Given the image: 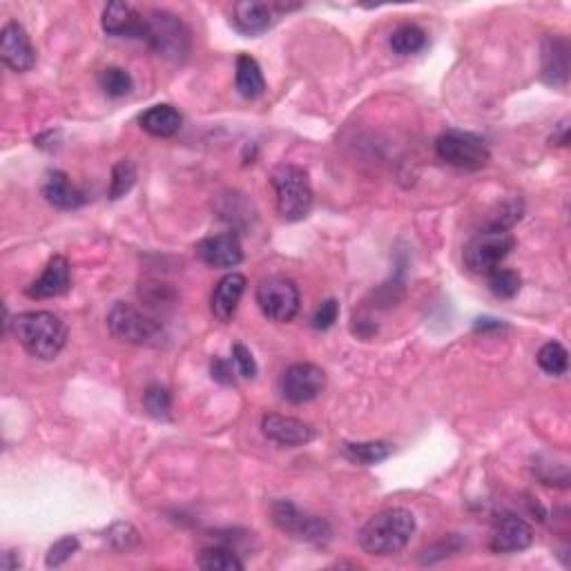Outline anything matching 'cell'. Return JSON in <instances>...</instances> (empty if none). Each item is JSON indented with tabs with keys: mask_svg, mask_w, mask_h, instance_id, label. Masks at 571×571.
<instances>
[{
	"mask_svg": "<svg viewBox=\"0 0 571 571\" xmlns=\"http://www.w3.org/2000/svg\"><path fill=\"white\" fill-rule=\"evenodd\" d=\"M14 337L36 360L52 362L67 344V326L50 311H29L9 322Z\"/></svg>",
	"mask_w": 571,
	"mask_h": 571,
	"instance_id": "1",
	"label": "cell"
},
{
	"mask_svg": "<svg viewBox=\"0 0 571 571\" xmlns=\"http://www.w3.org/2000/svg\"><path fill=\"white\" fill-rule=\"evenodd\" d=\"M418 522L409 509L393 507L375 514L360 531V547L371 556H393L411 543Z\"/></svg>",
	"mask_w": 571,
	"mask_h": 571,
	"instance_id": "2",
	"label": "cell"
},
{
	"mask_svg": "<svg viewBox=\"0 0 571 571\" xmlns=\"http://www.w3.org/2000/svg\"><path fill=\"white\" fill-rule=\"evenodd\" d=\"M270 183L275 188L277 210L286 221H302L313 210V186L308 172L293 163H282L270 174Z\"/></svg>",
	"mask_w": 571,
	"mask_h": 571,
	"instance_id": "3",
	"label": "cell"
},
{
	"mask_svg": "<svg viewBox=\"0 0 571 571\" xmlns=\"http://www.w3.org/2000/svg\"><path fill=\"white\" fill-rule=\"evenodd\" d=\"M108 331L114 340L132 346H161L166 340V331H163L161 322H157L152 315L139 311L137 306L116 302L108 313Z\"/></svg>",
	"mask_w": 571,
	"mask_h": 571,
	"instance_id": "4",
	"label": "cell"
},
{
	"mask_svg": "<svg viewBox=\"0 0 571 571\" xmlns=\"http://www.w3.org/2000/svg\"><path fill=\"white\" fill-rule=\"evenodd\" d=\"M148 43L159 56L168 58L172 63H183L192 50L190 29L179 16L170 12H154L148 14Z\"/></svg>",
	"mask_w": 571,
	"mask_h": 571,
	"instance_id": "5",
	"label": "cell"
},
{
	"mask_svg": "<svg viewBox=\"0 0 571 571\" xmlns=\"http://www.w3.org/2000/svg\"><path fill=\"white\" fill-rule=\"evenodd\" d=\"M255 299L261 315L275 324L293 322L302 308V295H299L297 284L284 275L261 279Z\"/></svg>",
	"mask_w": 571,
	"mask_h": 571,
	"instance_id": "6",
	"label": "cell"
},
{
	"mask_svg": "<svg viewBox=\"0 0 571 571\" xmlns=\"http://www.w3.org/2000/svg\"><path fill=\"white\" fill-rule=\"evenodd\" d=\"M516 246V239L509 230H493L487 228L478 232L467 246H464V266L476 275H489L498 270L511 250Z\"/></svg>",
	"mask_w": 571,
	"mask_h": 571,
	"instance_id": "7",
	"label": "cell"
},
{
	"mask_svg": "<svg viewBox=\"0 0 571 571\" xmlns=\"http://www.w3.org/2000/svg\"><path fill=\"white\" fill-rule=\"evenodd\" d=\"M435 154H438L444 163L460 170H480L485 168L491 159L485 139H480L478 134L462 130L442 132L440 137L435 139Z\"/></svg>",
	"mask_w": 571,
	"mask_h": 571,
	"instance_id": "8",
	"label": "cell"
},
{
	"mask_svg": "<svg viewBox=\"0 0 571 571\" xmlns=\"http://www.w3.org/2000/svg\"><path fill=\"white\" fill-rule=\"evenodd\" d=\"M270 514H273V522L279 529L304 540V543L326 545L333 536V529L324 518L302 514L290 500H277Z\"/></svg>",
	"mask_w": 571,
	"mask_h": 571,
	"instance_id": "9",
	"label": "cell"
},
{
	"mask_svg": "<svg viewBox=\"0 0 571 571\" xmlns=\"http://www.w3.org/2000/svg\"><path fill=\"white\" fill-rule=\"evenodd\" d=\"M326 389V373L317 364L299 362L288 366L279 377V393L290 404H308Z\"/></svg>",
	"mask_w": 571,
	"mask_h": 571,
	"instance_id": "10",
	"label": "cell"
},
{
	"mask_svg": "<svg viewBox=\"0 0 571 571\" xmlns=\"http://www.w3.org/2000/svg\"><path fill=\"white\" fill-rule=\"evenodd\" d=\"M0 58L12 72H29L36 65V50L25 27L16 21H9L0 32Z\"/></svg>",
	"mask_w": 571,
	"mask_h": 571,
	"instance_id": "11",
	"label": "cell"
},
{
	"mask_svg": "<svg viewBox=\"0 0 571 571\" xmlns=\"http://www.w3.org/2000/svg\"><path fill=\"white\" fill-rule=\"evenodd\" d=\"M261 433H264L270 442L288 449L304 447V444L313 442L315 438V429L308 422L277 413H268L261 418Z\"/></svg>",
	"mask_w": 571,
	"mask_h": 571,
	"instance_id": "12",
	"label": "cell"
},
{
	"mask_svg": "<svg viewBox=\"0 0 571 571\" xmlns=\"http://www.w3.org/2000/svg\"><path fill=\"white\" fill-rule=\"evenodd\" d=\"M197 257L212 268H235L244 261V248L235 232H221L201 239L195 246Z\"/></svg>",
	"mask_w": 571,
	"mask_h": 571,
	"instance_id": "13",
	"label": "cell"
},
{
	"mask_svg": "<svg viewBox=\"0 0 571 571\" xmlns=\"http://www.w3.org/2000/svg\"><path fill=\"white\" fill-rule=\"evenodd\" d=\"M540 79L551 87H565L569 81V43L565 36L549 34L540 50Z\"/></svg>",
	"mask_w": 571,
	"mask_h": 571,
	"instance_id": "14",
	"label": "cell"
},
{
	"mask_svg": "<svg viewBox=\"0 0 571 571\" xmlns=\"http://www.w3.org/2000/svg\"><path fill=\"white\" fill-rule=\"evenodd\" d=\"M103 29L110 36L139 38L148 41V18H143L137 9L128 3H110L103 9Z\"/></svg>",
	"mask_w": 571,
	"mask_h": 571,
	"instance_id": "15",
	"label": "cell"
},
{
	"mask_svg": "<svg viewBox=\"0 0 571 571\" xmlns=\"http://www.w3.org/2000/svg\"><path fill=\"white\" fill-rule=\"evenodd\" d=\"M70 284H72L70 261H67L63 255H54L50 261H47L41 277L34 279V282L25 288V295L32 299L61 297L70 290Z\"/></svg>",
	"mask_w": 571,
	"mask_h": 571,
	"instance_id": "16",
	"label": "cell"
},
{
	"mask_svg": "<svg viewBox=\"0 0 571 571\" xmlns=\"http://www.w3.org/2000/svg\"><path fill=\"white\" fill-rule=\"evenodd\" d=\"M275 21V7L268 3H257V0H244L235 3L230 9V25L237 29L241 36H261L266 34Z\"/></svg>",
	"mask_w": 571,
	"mask_h": 571,
	"instance_id": "17",
	"label": "cell"
},
{
	"mask_svg": "<svg viewBox=\"0 0 571 571\" xmlns=\"http://www.w3.org/2000/svg\"><path fill=\"white\" fill-rule=\"evenodd\" d=\"M534 543V529L527 520L518 516H505L496 531L491 536V551L493 554H516V551H525Z\"/></svg>",
	"mask_w": 571,
	"mask_h": 571,
	"instance_id": "18",
	"label": "cell"
},
{
	"mask_svg": "<svg viewBox=\"0 0 571 571\" xmlns=\"http://www.w3.org/2000/svg\"><path fill=\"white\" fill-rule=\"evenodd\" d=\"M246 286V277L239 273H230L224 279H219V284L212 290L210 297V311L221 324H228L235 317L241 297L246 293Z\"/></svg>",
	"mask_w": 571,
	"mask_h": 571,
	"instance_id": "19",
	"label": "cell"
},
{
	"mask_svg": "<svg viewBox=\"0 0 571 571\" xmlns=\"http://www.w3.org/2000/svg\"><path fill=\"white\" fill-rule=\"evenodd\" d=\"M43 197L50 206L58 208V210H76L85 206V195L83 190H79L70 181L65 172L61 170H50L45 174L43 181Z\"/></svg>",
	"mask_w": 571,
	"mask_h": 571,
	"instance_id": "20",
	"label": "cell"
},
{
	"mask_svg": "<svg viewBox=\"0 0 571 571\" xmlns=\"http://www.w3.org/2000/svg\"><path fill=\"white\" fill-rule=\"evenodd\" d=\"M139 123H141V130L148 132L150 137L168 139L181 130L183 119L177 108L163 103V105H152L150 110H145L139 116Z\"/></svg>",
	"mask_w": 571,
	"mask_h": 571,
	"instance_id": "21",
	"label": "cell"
},
{
	"mask_svg": "<svg viewBox=\"0 0 571 571\" xmlns=\"http://www.w3.org/2000/svg\"><path fill=\"white\" fill-rule=\"evenodd\" d=\"M235 85L244 99L253 101L266 92V79L259 63L250 54H239L235 63Z\"/></svg>",
	"mask_w": 571,
	"mask_h": 571,
	"instance_id": "22",
	"label": "cell"
},
{
	"mask_svg": "<svg viewBox=\"0 0 571 571\" xmlns=\"http://www.w3.org/2000/svg\"><path fill=\"white\" fill-rule=\"evenodd\" d=\"M342 453H344V458L351 460L353 464H360V467H373V464H380L393 456V444L382 442V440L344 442Z\"/></svg>",
	"mask_w": 571,
	"mask_h": 571,
	"instance_id": "23",
	"label": "cell"
},
{
	"mask_svg": "<svg viewBox=\"0 0 571 571\" xmlns=\"http://www.w3.org/2000/svg\"><path fill=\"white\" fill-rule=\"evenodd\" d=\"M389 45L395 54L400 56H413L427 50L429 36L420 25L404 23L398 29H393V34L389 38Z\"/></svg>",
	"mask_w": 571,
	"mask_h": 571,
	"instance_id": "24",
	"label": "cell"
},
{
	"mask_svg": "<svg viewBox=\"0 0 571 571\" xmlns=\"http://www.w3.org/2000/svg\"><path fill=\"white\" fill-rule=\"evenodd\" d=\"M197 567L203 571H241L244 563L230 547H206L199 551Z\"/></svg>",
	"mask_w": 571,
	"mask_h": 571,
	"instance_id": "25",
	"label": "cell"
},
{
	"mask_svg": "<svg viewBox=\"0 0 571 571\" xmlns=\"http://www.w3.org/2000/svg\"><path fill=\"white\" fill-rule=\"evenodd\" d=\"M536 362L540 366V371L551 377H558V375H565L569 369V353L560 342H547L538 351Z\"/></svg>",
	"mask_w": 571,
	"mask_h": 571,
	"instance_id": "26",
	"label": "cell"
},
{
	"mask_svg": "<svg viewBox=\"0 0 571 571\" xmlns=\"http://www.w3.org/2000/svg\"><path fill=\"white\" fill-rule=\"evenodd\" d=\"M99 85L110 99H123V96L132 92L134 81L130 72L121 70V67H105V70L99 72Z\"/></svg>",
	"mask_w": 571,
	"mask_h": 571,
	"instance_id": "27",
	"label": "cell"
},
{
	"mask_svg": "<svg viewBox=\"0 0 571 571\" xmlns=\"http://www.w3.org/2000/svg\"><path fill=\"white\" fill-rule=\"evenodd\" d=\"M143 409L154 420H170L172 411V395L166 386L152 384L143 393Z\"/></svg>",
	"mask_w": 571,
	"mask_h": 571,
	"instance_id": "28",
	"label": "cell"
},
{
	"mask_svg": "<svg viewBox=\"0 0 571 571\" xmlns=\"http://www.w3.org/2000/svg\"><path fill=\"white\" fill-rule=\"evenodd\" d=\"M134 183H137V166H134L132 161L128 159H123L116 163V166L112 168V179H110V192H108V197L112 201L116 199H121L128 195V192L134 188Z\"/></svg>",
	"mask_w": 571,
	"mask_h": 571,
	"instance_id": "29",
	"label": "cell"
},
{
	"mask_svg": "<svg viewBox=\"0 0 571 571\" xmlns=\"http://www.w3.org/2000/svg\"><path fill=\"white\" fill-rule=\"evenodd\" d=\"M487 286L491 290V295H496L498 299H514L520 293L522 279L514 270H493L487 275Z\"/></svg>",
	"mask_w": 571,
	"mask_h": 571,
	"instance_id": "30",
	"label": "cell"
},
{
	"mask_svg": "<svg viewBox=\"0 0 571 571\" xmlns=\"http://www.w3.org/2000/svg\"><path fill=\"white\" fill-rule=\"evenodd\" d=\"M76 551H79V538H76V536H65V538L58 540V543H54L50 547V551H47L45 565L50 567V569L52 567H61L76 554Z\"/></svg>",
	"mask_w": 571,
	"mask_h": 571,
	"instance_id": "31",
	"label": "cell"
},
{
	"mask_svg": "<svg viewBox=\"0 0 571 571\" xmlns=\"http://www.w3.org/2000/svg\"><path fill=\"white\" fill-rule=\"evenodd\" d=\"M137 529H134L132 525H125V522H116L114 527H110L108 531V538L110 540V545L116 547V549H130L134 543H137Z\"/></svg>",
	"mask_w": 571,
	"mask_h": 571,
	"instance_id": "32",
	"label": "cell"
},
{
	"mask_svg": "<svg viewBox=\"0 0 571 571\" xmlns=\"http://www.w3.org/2000/svg\"><path fill=\"white\" fill-rule=\"evenodd\" d=\"M232 362H235V369L239 371L241 377H255L257 375V362L253 353L248 351L244 344H235L232 346Z\"/></svg>",
	"mask_w": 571,
	"mask_h": 571,
	"instance_id": "33",
	"label": "cell"
},
{
	"mask_svg": "<svg viewBox=\"0 0 571 571\" xmlns=\"http://www.w3.org/2000/svg\"><path fill=\"white\" fill-rule=\"evenodd\" d=\"M337 317H340V304H337L335 299H326L313 315V328H317V331H328V328L337 322Z\"/></svg>",
	"mask_w": 571,
	"mask_h": 571,
	"instance_id": "34",
	"label": "cell"
},
{
	"mask_svg": "<svg viewBox=\"0 0 571 571\" xmlns=\"http://www.w3.org/2000/svg\"><path fill=\"white\" fill-rule=\"evenodd\" d=\"M210 373L212 380H217L219 384H235V362H228L224 357H215L210 362Z\"/></svg>",
	"mask_w": 571,
	"mask_h": 571,
	"instance_id": "35",
	"label": "cell"
},
{
	"mask_svg": "<svg viewBox=\"0 0 571 571\" xmlns=\"http://www.w3.org/2000/svg\"><path fill=\"white\" fill-rule=\"evenodd\" d=\"M476 331H498V328H505V324L500 322V319H493V317H482L476 319Z\"/></svg>",
	"mask_w": 571,
	"mask_h": 571,
	"instance_id": "36",
	"label": "cell"
},
{
	"mask_svg": "<svg viewBox=\"0 0 571 571\" xmlns=\"http://www.w3.org/2000/svg\"><path fill=\"white\" fill-rule=\"evenodd\" d=\"M549 141H551V145H567L569 143V125H567V121L560 123L558 132Z\"/></svg>",
	"mask_w": 571,
	"mask_h": 571,
	"instance_id": "37",
	"label": "cell"
},
{
	"mask_svg": "<svg viewBox=\"0 0 571 571\" xmlns=\"http://www.w3.org/2000/svg\"><path fill=\"white\" fill-rule=\"evenodd\" d=\"M21 567V558L14 560V551H7V554H3V569L5 571H14Z\"/></svg>",
	"mask_w": 571,
	"mask_h": 571,
	"instance_id": "38",
	"label": "cell"
}]
</instances>
